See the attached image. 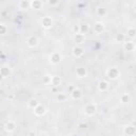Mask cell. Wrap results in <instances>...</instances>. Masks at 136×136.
<instances>
[{"instance_id": "cell-1", "label": "cell", "mask_w": 136, "mask_h": 136, "mask_svg": "<svg viewBox=\"0 0 136 136\" xmlns=\"http://www.w3.org/2000/svg\"><path fill=\"white\" fill-rule=\"evenodd\" d=\"M84 111H85V114H86L87 116H93V115L96 113V111H97V106H96V104H94V103L87 104L86 107L84 108Z\"/></svg>"}, {"instance_id": "cell-2", "label": "cell", "mask_w": 136, "mask_h": 136, "mask_svg": "<svg viewBox=\"0 0 136 136\" xmlns=\"http://www.w3.org/2000/svg\"><path fill=\"white\" fill-rule=\"evenodd\" d=\"M107 77H108V79H111V80H115V79H117L118 77H119V74H120V72H119V70L117 69V68H110L107 70Z\"/></svg>"}, {"instance_id": "cell-3", "label": "cell", "mask_w": 136, "mask_h": 136, "mask_svg": "<svg viewBox=\"0 0 136 136\" xmlns=\"http://www.w3.org/2000/svg\"><path fill=\"white\" fill-rule=\"evenodd\" d=\"M52 23H53V20H52V18L49 17V16L44 17L43 20H42V24H43L44 28H46V29L51 28V27H52Z\"/></svg>"}, {"instance_id": "cell-4", "label": "cell", "mask_w": 136, "mask_h": 136, "mask_svg": "<svg viewBox=\"0 0 136 136\" xmlns=\"http://www.w3.org/2000/svg\"><path fill=\"white\" fill-rule=\"evenodd\" d=\"M72 53H73L74 57L80 58V57H82L83 54H84V49L81 48L80 46H75V47H73V49H72Z\"/></svg>"}, {"instance_id": "cell-5", "label": "cell", "mask_w": 136, "mask_h": 136, "mask_svg": "<svg viewBox=\"0 0 136 136\" xmlns=\"http://www.w3.org/2000/svg\"><path fill=\"white\" fill-rule=\"evenodd\" d=\"M45 112H46V108H45V106L43 104H38L34 108V113H35L36 116H42V115L45 114Z\"/></svg>"}, {"instance_id": "cell-6", "label": "cell", "mask_w": 136, "mask_h": 136, "mask_svg": "<svg viewBox=\"0 0 136 136\" xmlns=\"http://www.w3.org/2000/svg\"><path fill=\"white\" fill-rule=\"evenodd\" d=\"M27 44H28L29 47H35L37 44H38V39L36 36H30L28 37V39H27Z\"/></svg>"}, {"instance_id": "cell-7", "label": "cell", "mask_w": 136, "mask_h": 136, "mask_svg": "<svg viewBox=\"0 0 136 136\" xmlns=\"http://www.w3.org/2000/svg\"><path fill=\"white\" fill-rule=\"evenodd\" d=\"M74 42H75L78 45H82V44H84V42H85V35L81 34V33L74 34Z\"/></svg>"}, {"instance_id": "cell-8", "label": "cell", "mask_w": 136, "mask_h": 136, "mask_svg": "<svg viewBox=\"0 0 136 136\" xmlns=\"http://www.w3.org/2000/svg\"><path fill=\"white\" fill-rule=\"evenodd\" d=\"M60 61H61V54L58 53V52L52 53V56H51V62H52L53 64H58V63H60Z\"/></svg>"}, {"instance_id": "cell-9", "label": "cell", "mask_w": 136, "mask_h": 136, "mask_svg": "<svg viewBox=\"0 0 136 136\" xmlns=\"http://www.w3.org/2000/svg\"><path fill=\"white\" fill-rule=\"evenodd\" d=\"M103 30H104V26H103V23H101V22H97V23H95V24H94V31H95L97 34L101 33Z\"/></svg>"}, {"instance_id": "cell-10", "label": "cell", "mask_w": 136, "mask_h": 136, "mask_svg": "<svg viewBox=\"0 0 136 136\" xmlns=\"http://www.w3.org/2000/svg\"><path fill=\"white\" fill-rule=\"evenodd\" d=\"M30 7H31L32 9L39 10V9H42V7H43V2H42V1H38V0H34V1H31V2H30Z\"/></svg>"}, {"instance_id": "cell-11", "label": "cell", "mask_w": 136, "mask_h": 136, "mask_svg": "<svg viewBox=\"0 0 136 136\" xmlns=\"http://www.w3.org/2000/svg\"><path fill=\"white\" fill-rule=\"evenodd\" d=\"M71 97L74 99V100H80L82 98V92L80 89H74L72 93H71Z\"/></svg>"}, {"instance_id": "cell-12", "label": "cell", "mask_w": 136, "mask_h": 136, "mask_svg": "<svg viewBox=\"0 0 136 136\" xmlns=\"http://www.w3.org/2000/svg\"><path fill=\"white\" fill-rule=\"evenodd\" d=\"M88 30H89V26H88L87 23H83V24L80 26V33H81V34L85 35V34L88 32Z\"/></svg>"}, {"instance_id": "cell-13", "label": "cell", "mask_w": 136, "mask_h": 136, "mask_svg": "<svg viewBox=\"0 0 136 136\" xmlns=\"http://www.w3.org/2000/svg\"><path fill=\"white\" fill-rule=\"evenodd\" d=\"M86 69L85 68H83V67H79V68H77V74H78V77L79 78H84L85 75H86Z\"/></svg>"}, {"instance_id": "cell-14", "label": "cell", "mask_w": 136, "mask_h": 136, "mask_svg": "<svg viewBox=\"0 0 136 136\" xmlns=\"http://www.w3.org/2000/svg\"><path fill=\"white\" fill-rule=\"evenodd\" d=\"M15 128H16V124H15V122H13V121H9V122L6 124V130H7L8 132H13V131L15 130Z\"/></svg>"}, {"instance_id": "cell-15", "label": "cell", "mask_w": 136, "mask_h": 136, "mask_svg": "<svg viewBox=\"0 0 136 136\" xmlns=\"http://www.w3.org/2000/svg\"><path fill=\"white\" fill-rule=\"evenodd\" d=\"M124 133L128 134V135H130V136H132V135H134V134L136 133V130H135V128H134L133 125H129V127L125 128Z\"/></svg>"}, {"instance_id": "cell-16", "label": "cell", "mask_w": 136, "mask_h": 136, "mask_svg": "<svg viewBox=\"0 0 136 136\" xmlns=\"http://www.w3.org/2000/svg\"><path fill=\"white\" fill-rule=\"evenodd\" d=\"M123 48H124L125 51H133L134 50V44H133V42H127V43H124Z\"/></svg>"}, {"instance_id": "cell-17", "label": "cell", "mask_w": 136, "mask_h": 136, "mask_svg": "<svg viewBox=\"0 0 136 136\" xmlns=\"http://www.w3.org/2000/svg\"><path fill=\"white\" fill-rule=\"evenodd\" d=\"M98 88H99V90L104 92V90H106V89L108 88V85H107V83L105 82V81H101V82H99Z\"/></svg>"}, {"instance_id": "cell-18", "label": "cell", "mask_w": 136, "mask_h": 136, "mask_svg": "<svg viewBox=\"0 0 136 136\" xmlns=\"http://www.w3.org/2000/svg\"><path fill=\"white\" fill-rule=\"evenodd\" d=\"M51 83H52V85H54V86H58V85H60L61 84V78H59V77H52L51 78Z\"/></svg>"}, {"instance_id": "cell-19", "label": "cell", "mask_w": 136, "mask_h": 136, "mask_svg": "<svg viewBox=\"0 0 136 136\" xmlns=\"http://www.w3.org/2000/svg\"><path fill=\"white\" fill-rule=\"evenodd\" d=\"M39 103H38V101L36 100V99H31L30 101H29V103H28V105H29V107H31V108H33V110H34V108L38 105Z\"/></svg>"}, {"instance_id": "cell-20", "label": "cell", "mask_w": 136, "mask_h": 136, "mask_svg": "<svg viewBox=\"0 0 136 136\" xmlns=\"http://www.w3.org/2000/svg\"><path fill=\"white\" fill-rule=\"evenodd\" d=\"M127 34H128V36H130V37H135V36H136V29H135V28H129Z\"/></svg>"}, {"instance_id": "cell-21", "label": "cell", "mask_w": 136, "mask_h": 136, "mask_svg": "<svg viewBox=\"0 0 136 136\" xmlns=\"http://www.w3.org/2000/svg\"><path fill=\"white\" fill-rule=\"evenodd\" d=\"M130 96L128 95V94H123L122 96H121V102L122 103H128V102H130Z\"/></svg>"}, {"instance_id": "cell-22", "label": "cell", "mask_w": 136, "mask_h": 136, "mask_svg": "<svg viewBox=\"0 0 136 136\" xmlns=\"http://www.w3.org/2000/svg\"><path fill=\"white\" fill-rule=\"evenodd\" d=\"M19 7H20V9H27L28 7H30V2H28V1H20L19 2Z\"/></svg>"}, {"instance_id": "cell-23", "label": "cell", "mask_w": 136, "mask_h": 136, "mask_svg": "<svg viewBox=\"0 0 136 136\" xmlns=\"http://www.w3.org/2000/svg\"><path fill=\"white\" fill-rule=\"evenodd\" d=\"M0 34L1 35H6V33H7V27H6V24L4 23H1L0 24Z\"/></svg>"}, {"instance_id": "cell-24", "label": "cell", "mask_w": 136, "mask_h": 136, "mask_svg": "<svg viewBox=\"0 0 136 136\" xmlns=\"http://www.w3.org/2000/svg\"><path fill=\"white\" fill-rule=\"evenodd\" d=\"M106 13V10L105 9H103V8H99L98 9V14L99 15H104Z\"/></svg>"}, {"instance_id": "cell-25", "label": "cell", "mask_w": 136, "mask_h": 136, "mask_svg": "<svg viewBox=\"0 0 136 136\" xmlns=\"http://www.w3.org/2000/svg\"><path fill=\"white\" fill-rule=\"evenodd\" d=\"M66 98V96H64V95H62V94H60V95H58V100H60V101H62V100H64Z\"/></svg>"}, {"instance_id": "cell-26", "label": "cell", "mask_w": 136, "mask_h": 136, "mask_svg": "<svg viewBox=\"0 0 136 136\" xmlns=\"http://www.w3.org/2000/svg\"><path fill=\"white\" fill-rule=\"evenodd\" d=\"M123 37H124V36H123L122 34H119V35H117V36H116V39H117V41H119V39H120V41H122V39H123Z\"/></svg>"}, {"instance_id": "cell-27", "label": "cell", "mask_w": 136, "mask_h": 136, "mask_svg": "<svg viewBox=\"0 0 136 136\" xmlns=\"http://www.w3.org/2000/svg\"><path fill=\"white\" fill-rule=\"evenodd\" d=\"M59 3V1H56V2H52V1H48V4H50V6H56V4H58Z\"/></svg>"}, {"instance_id": "cell-28", "label": "cell", "mask_w": 136, "mask_h": 136, "mask_svg": "<svg viewBox=\"0 0 136 136\" xmlns=\"http://www.w3.org/2000/svg\"><path fill=\"white\" fill-rule=\"evenodd\" d=\"M29 136H35V133L34 132H30L29 133Z\"/></svg>"}, {"instance_id": "cell-29", "label": "cell", "mask_w": 136, "mask_h": 136, "mask_svg": "<svg viewBox=\"0 0 136 136\" xmlns=\"http://www.w3.org/2000/svg\"><path fill=\"white\" fill-rule=\"evenodd\" d=\"M134 9H135V12H136V3H135V7H134Z\"/></svg>"}]
</instances>
